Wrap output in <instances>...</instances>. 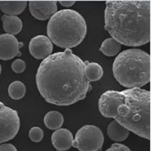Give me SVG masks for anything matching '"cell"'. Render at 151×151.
Segmentation results:
<instances>
[{"instance_id": "ac0fdd59", "label": "cell", "mask_w": 151, "mask_h": 151, "mask_svg": "<svg viewBox=\"0 0 151 151\" xmlns=\"http://www.w3.org/2000/svg\"><path fill=\"white\" fill-rule=\"evenodd\" d=\"M100 49L104 55L112 57L119 53L121 49V44L112 37L108 38L103 42Z\"/></svg>"}, {"instance_id": "8fae6325", "label": "cell", "mask_w": 151, "mask_h": 151, "mask_svg": "<svg viewBox=\"0 0 151 151\" xmlns=\"http://www.w3.org/2000/svg\"><path fill=\"white\" fill-rule=\"evenodd\" d=\"M57 4L55 1H30L29 9L36 19L45 21L50 18L57 12Z\"/></svg>"}, {"instance_id": "52a82bcc", "label": "cell", "mask_w": 151, "mask_h": 151, "mask_svg": "<svg viewBox=\"0 0 151 151\" xmlns=\"http://www.w3.org/2000/svg\"><path fill=\"white\" fill-rule=\"evenodd\" d=\"M20 128L18 112L0 102V143L14 138Z\"/></svg>"}, {"instance_id": "7a4b0ae2", "label": "cell", "mask_w": 151, "mask_h": 151, "mask_svg": "<svg viewBox=\"0 0 151 151\" xmlns=\"http://www.w3.org/2000/svg\"><path fill=\"white\" fill-rule=\"evenodd\" d=\"M105 28L114 40L129 47L150 40V1H107Z\"/></svg>"}, {"instance_id": "5bb4252c", "label": "cell", "mask_w": 151, "mask_h": 151, "mask_svg": "<svg viewBox=\"0 0 151 151\" xmlns=\"http://www.w3.org/2000/svg\"><path fill=\"white\" fill-rule=\"evenodd\" d=\"M3 28L8 34L17 35L21 32L23 23L21 19L17 16L4 15L2 17Z\"/></svg>"}, {"instance_id": "7402d4cb", "label": "cell", "mask_w": 151, "mask_h": 151, "mask_svg": "<svg viewBox=\"0 0 151 151\" xmlns=\"http://www.w3.org/2000/svg\"><path fill=\"white\" fill-rule=\"evenodd\" d=\"M106 151H131V150L124 144L114 143Z\"/></svg>"}, {"instance_id": "d4e9b609", "label": "cell", "mask_w": 151, "mask_h": 151, "mask_svg": "<svg viewBox=\"0 0 151 151\" xmlns=\"http://www.w3.org/2000/svg\"><path fill=\"white\" fill-rule=\"evenodd\" d=\"M1 70H2V68H1V65L0 64V74H1Z\"/></svg>"}, {"instance_id": "9a60e30c", "label": "cell", "mask_w": 151, "mask_h": 151, "mask_svg": "<svg viewBox=\"0 0 151 151\" xmlns=\"http://www.w3.org/2000/svg\"><path fill=\"white\" fill-rule=\"evenodd\" d=\"M27 4L26 1H0V9L6 15L17 16L24 10Z\"/></svg>"}, {"instance_id": "ffe728a7", "label": "cell", "mask_w": 151, "mask_h": 151, "mask_svg": "<svg viewBox=\"0 0 151 151\" xmlns=\"http://www.w3.org/2000/svg\"><path fill=\"white\" fill-rule=\"evenodd\" d=\"M29 137L32 142L39 143L44 137L43 130L39 127H33L29 131Z\"/></svg>"}, {"instance_id": "ba28073f", "label": "cell", "mask_w": 151, "mask_h": 151, "mask_svg": "<svg viewBox=\"0 0 151 151\" xmlns=\"http://www.w3.org/2000/svg\"><path fill=\"white\" fill-rule=\"evenodd\" d=\"M122 91L109 90L105 92L99 100V109L104 117L114 118L122 100Z\"/></svg>"}, {"instance_id": "e0dca14e", "label": "cell", "mask_w": 151, "mask_h": 151, "mask_svg": "<svg viewBox=\"0 0 151 151\" xmlns=\"http://www.w3.org/2000/svg\"><path fill=\"white\" fill-rule=\"evenodd\" d=\"M85 76L89 82L99 81L103 76V70L101 65L96 62H87L85 68Z\"/></svg>"}, {"instance_id": "2e32d148", "label": "cell", "mask_w": 151, "mask_h": 151, "mask_svg": "<svg viewBox=\"0 0 151 151\" xmlns=\"http://www.w3.org/2000/svg\"><path fill=\"white\" fill-rule=\"evenodd\" d=\"M45 126L50 130H58L62 127L64 118L62 114L58 111H50L48 112L44 119Z\"/></svg>"}, {"instance_id": "9c48e42d", "label": "cell", "mask_w": 151, "mask_h": 151, "mask_svg": "<svg viewBox=\"0 0 151 151\" xmlns=\"http://www.w3.org/2000/svg\"><path fill=\"white\" fill-rule=\"evenodd\" d=\"M53 45L50 39L44 35H37L31 39L29 44L31 55L37 60H42L50 55Z\"/></svg>"}, {"instance_id": "44dd1931", "label": "cell", "mask_w": 151, "mask_h": 151, "mask_svg": "<svg viewBox=\"0 0 151 151\" xmlns=\"http://www.w3.org/2000/svg\"><path fill=\"white\" fill-rule=\"evenodd\" d=\"M26 65L24 61L21 59H17L12 64V69L16 73H22L26 69Z\"/></svg>"}, {"instance_id": "7c38bea8", "label": "cell", "mask_w": 151, "mask_h": 151, "mask_svg": "<svg viewBox=\"0 0 151 151\" xmlns=\"http://www.w3.org/2000/svg\"><path fill=\"white\" fill-rule=\"evenodd\" d=\"M52 143L54 147L58 151H66L72 146L74 137L71 131L66 129H59L52 135Z\"/></svg>"}, {"instance_id": "d6986e66", "label": "cell", "mask_w": 151, "mask_h": 151, "mask_svg": "<svg viewBox=\"0 0 151 151\" xmlns=\"http://www.w3.org/2000/svg\"><path fill=\"white\" fill-rule=\"evenodd\" d=\"M26 92V88L23 83L16 81L12 83L8 88V93L10 97L14 100H20Z\"/></svg>"}, {"instance_id": "cb8c5ba5", "label": "cell", "mask_w": 151, "mask_h": 151, "mask_svg": "<svg viewBox=\"0 0 151 151\" xmlns=\"http://www.w3.org/2000/svg\"><path fill=\"white\" fill-rule=\"evenodd\" d=\"M60 4L63 7H71L76 3L74 1H60Z\"/></svg>"}, {"instance_id": "484cf974", "label": "cell", "mask_w": 151, "mask_h": 151, "mask_svg": "<svg viewBox=\"0 0 151 151\" xmlns=\"http://www.w3.org/2000/svg\"></svg>"}, {"instance_id": "3957f363", "label": "cell", "mask_w": 151, "mask_h": 151, "mask_svg": "<svg viewBox=\"0 0 151 151\" xmlns=\"http://www.w3.org/2000/svg\"><path fill=\"white\" fill-rule=\"evenodd\" d=\"M115 120L140 137L150 139V92L142 88L122 91Z\"/></svg>"}, {"instance_id": "8992f818", "label": "cell", "mask_w": 151, "mask_h": 151, "mask_svg": "<svg viewBox=\"0 0 151 151\" xmlns=\"http://www.w3.org/2000/svg\"><path fill=\"white\" fill-rule=\"evenodd\" d=\"M104 142L101 129L95 125H85L76 133L73 146L79 151H99Z\"/></svg>"}, {"instance_id": "4fadbf2b", "label": "cell", "mask_w": 151, "mask_h": 151, "mask_svg": "<svg viewBox=\"0 0 151 151\" xmlns=\"http://www.w3.org/2000/svg\"><path fill=\"white\" fill-rule=\"evenodd\" d=\"M108 137L111 140L121 142L126 140L129 135V131L119 124L116 120L109 124L107 129Z\"/></svg>"}, {"instance_id": "603a6c76", "label": "cell", "mask_w": 151, "mask_h": 151, "mask_svg": "<svg viewBox=\"0 0 151 151\" xmlns=\"http://www.w3.org/2000/svg\"><path fill=\"white\" fill-rule=\"evenodd\" d=\"M0 151H18L15 147L12 144H4L0 145Z\"/></svg>"}, {"instance_id": "6da1fadb", "label": "cell", "mask_w": 151, "mask_h": 151, "mask_svg": "<svg viewBox=\"0 0 151 151\" xmlns=\"http://www.w3.org/2000/svg\"><path fill=\"white\" fill-rule=\"evenodd\" d=\"M86 63L70 49L44 59L37 69L36 82L45 101L69 106L83 100L91 88L85 76Z\"/></svg>"}, {"instance_id": "5b68a950", "label": "cell", "mask_w": 151, "mask_h": 151, "mask_svg": "<svg viewBox=\"0 0 151 151\" xmlns=\"http://www.w3.org/2000/svg\"><path fill=\"white\" fill-rule=\"evenodd\" d=\"M47 34L57 46L70 49L79 45L87 34V24L82 15L75 10L63 9L49 19Z\"/></svg>"}, {"instance_id": "277c9868", "label": "cell", "mask_w": 151, "mask_h": 151, "mask_svg": "<svg viewBox=\"0 0 151 151\" xmlns=\"http://www.w3.org/2000/svg\"><path fill=\"white\" fill-rule=\"evenodd\" d=\"M113 72L117 82L124 87L140 88L150 81V55L138 49L124 50L113 62Z\"/></svg>"}, {"instance_id": "30bf717a", "label": "cell", "mask_w": 151, "mask_h": 151, "mask_svg": "<svg viewBox=\"0 0 151 151\" xmlns=\"http://www.w3.org/2000/svg\"><path fill=\"white\" fill-rule=\"evenodd\" d=\"M23 43L19 42L13 35H0V59L9 60L21 54L19 49Z\"/></svg>"}]
</instances>
